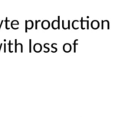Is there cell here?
I'll use <instances>...</instances> for the list:
<instances>
[{"label": "cell", "mask_w": 131, "mask_h": 117, "mask_svg": "<svg viewBox=\"0 0 131 117\" xmlns=\"http://www.w3.org/2000/svg\"><path fill=\"white\" fill-rule=\"evenodd\" d=\"M63 25H62V26H63V28L64 29H67V28H69V23H70V21H67V24L65 23V21H63Z\"/></svg>", "instance_id": "cell-9"}, {"label": "cell", "mask_w": 131, "mask_h": 117, "mask_svg": "<svg viewBox=\"0 0 131 117\" xmlns=\"http://www.w3.org/2000/svg\"><path fill=\"white\" fill-rule=\"evenodd\" d=\"M6 45H7V44H6L5 43L3 44V46H4V52H5V53L6 52Z\"/></svg>", "instance_id": "cell-15"}, {"label": "cell", "mask_w": 131, "mask_h": 117, "mask_svg": "<svg viewBox=\"0 0 131 117\" xmlns=\"http://www.w3.org/2000/svg\"><path fill=\"white\" fill-rule=\"evenodd\" d=\"M59 18H58V20H54L51 23V27L53 29H58L59 28Z\"/></svg>", "instance_id": "cell-5"}, {"label": "cell", "mask_w": 131, "mask_h": 117, "mask_svg": "<svg viewBox=\"0 0 131 117\" xmlns=\"http://www.w3.org/2000/svg\"><path fill=\"white\" fill-rule=\"evenodd\" d=\"M8 51H9L10 53L14 52V51H13V48H15V44H13L12 43V41H8Z\"/></svg>", "instance_id": "cell-7"}, {"label": "cell", "mask_w": 131, "mask_h": 117, "mask_svg": "<svg viewBox=\"0 0 131 117\" xmlns=\"http://www.w3.org/2000/svg\"><path fill=\"white\" fill-rule=\"evenodd\" d=\"M71 44H65L63 46V50L65 52H69L71 51Z\"/></svg>", "instance_id": "cell-8"}, {"label": "cell", "mask_w": 131, "mask_h": 117, "mask_svg": "<svg viewBox=\"0 0 131 117\" xmlns=\"http://www.w3.org/2000/svg\"><path fill=\"white\" fill-rule=\"evenodd\" d=\"M3 22H4V20L1 21V22H0V30H1V28H2V24H3Z\"/></svg>", "instance_id": "cell-16"}, {"label": "cell", "mask_w": 131, "mask_h": 117, "mask_svg": "<svg viewBox=\"0 0 131 117\" xmlns=\"http://www.w3.org/2000/svg\"><path fill=\"white\" fill-rule=\"evenodd\" d=\"M11 28L12 29H14V30H17V29L19 28V27H18V25H11Z\"/></svg>", "instance_id": "cell-12"}, {"label": "cell", "mask_w": 131, "mask_h": 117, "mask_svg": "<svg viewBox=\"0 0 131 117\" xmlns=\"http://www.w3.org/2000/svg\"><path fill=\"white\" fill-rule=\"evenodd\" d=\"M33 51L36 53H39L42 50V46L40 43H35L34 45H33Z\"/></svg>", "instance_id": "cell-3"}, {"label": "cell", "mask_w": 131, "mask_h": 117, "mask_svg": "<svg viewBox=\"0 0 131 117\" xmlns=\"http://www.w3.org/2000/svg\"><path fill=\"white\" fill-rule=\"evenodd\" d=\"M39 23H41V20H37V21H35V28L36 30L38 29V25Z\"/></svg>", "instance_id": "cell-14"}, {"label": "cell", "mask_w": 131, "mask_h": 117, "mask_svg": "<svg viewBox=\"0 0 131 117\" xmlns=\"http://www.w3.org/2000/svg\"><path fill=\"white\" fill-rule=\"evenodd\" d=\"M33 27H34V22L32 21H31V20L25 21V32H27L28 30L32 29Z\"/></svg>", "instance_id": "cell-2"}, {"label": "cell", "mask_w": 131, "mask_h": 117, "mask_svg": "<svg viewBox=\"0 0 131 117\" xmlns=\"http://www.w3.org/2000/svg\"><path fill=\"white\" fill-rule=\"evenodd\" d=\"M2 46H3V44L2 43V44H0V51H1V49H2Z\"/></svg>", "instance_id": "cell-17"}, {"label": "cell", "mask_w": 131, "mask_h": 117, "mask_svg": "<svg viewBox=\"0 0 131 117\" xmlns=\"http://www.w3.org/2000/svg\"><path fill=\"white\" fill-rule=\"evenodd\" d=\"M99 26H100V23H99L98 21L94 20V21H92V23H91V27H92L94 29H97V28H99Z\"/></svg>", "instance_id": "cell-6"}, {"label": "cell", "mask_w": 131, "mask_h": 117, "mask_svg": "<svg viewBox=\"0 0 131 117\" xmlns=\"http://www.w3.org/2000/svg\"><path fill=\"white\" fill-rule=\"evenodd\" d=\"M20 49V52H23V45L21 43H18L17 39H15V51L14 52H18V50Z\"/></svg>", "instance_id": "cell-1"}, {"label": "cell", "mask_w": 131, "mask_h": 117, "mask_svg": "<svg viewBox=\"0 0 131 117\" xmlns=\"http://www.w3.org/2000/svg\"><path fill=\"white\" fill-rule=\"evenodd\" d=\"M50 22H49V21H48V20H44V21H42V22H41V28H43V29H48L49 28H50Z\"/></svg>", "instance_id": "cell-4"}, {"label": "cell", "mask_w": 131, "mask_h": 117, "mask_svg": "<svg viewBox=\"0 0 131 117\" xmlns=\"http://www.w3.org/2000/svg\"><path fill=\"white\" fill-rule=\"evenodd\" d=\"M5 28H6L7 30H8V29L10 28H9V23H11V22H10V21L8 20V18H5Z\"/></svg>", "instance_id": "cell-10"}, {"label": "cell", "mask_w": 131, "mask_h": 117, "mask_svg": "<svg viewBox=\"0 0 131 117\" xmlns=\"http://www.w3.org/2000/svg\"><path fill=\"white\" fill-rule=\"evenodd\" d=\"M31 43H32V40L31 39H29V48H28V51L30 53L32 51V44H31Z\"/></svg>", "instance_id": "cell-11"}, {"label": "cell", "mask_w": 131, "mask_h": 117, "mask_svg": "<svg viewBox=\"0 0 131 117\" xmlns=\"http://www.w3.org/2000/svg\"><path fill=\"white\" fill-rule=\"evenodd\" d=\"M11 25H19V22H18V21H17V20H13L12 22H11Z\"/></svg>", "instance_id": "cell-13"}]
</instances>
